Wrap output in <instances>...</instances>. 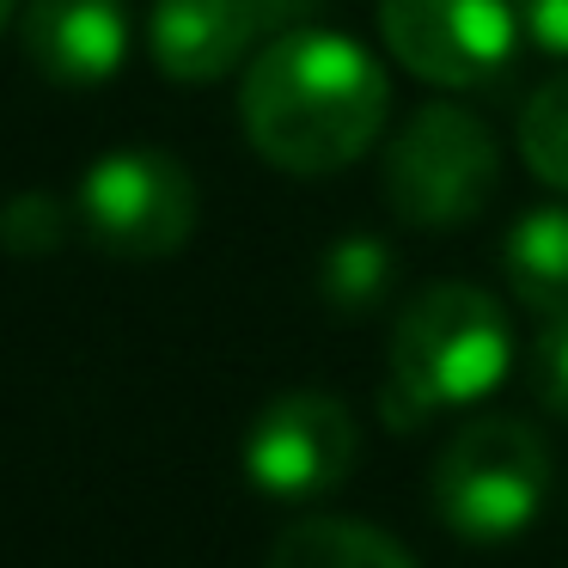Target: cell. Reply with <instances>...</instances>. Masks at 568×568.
Segmentation results:
<instances>
[{"label":"cell","instance_id":"1","mask_svg":"<svg viewBox=\"0 0 568 568\" xmlns=\"http://www.w3.org/2000/svg\"><path fill=\"white\" fill-rule=\"evenodd\" d=\"M392 111V80L355 38L324 26H294L263 43L245 68L239 116L245 141L294 178H331L379 141Z\"/></svg>","mask_w":568,"mask_h":568},{"label":"cell","instance_id":"2","mask_svg":"<svg viewBox=\"0 0 568 568\" xmlns=\"http://www.w3.org/2000/svg\"><path fill=\"white\" fill-rule=\"evenodd\" d=\"M514 331L495 294L470 282H434L397 312L392 367L379 385L385 428H422L428 416L477 404L507 379Z\"/></svg>","mask_w":568,"mask_h":568},{"label":"cell","instance_id":"3","mask_svg":"<svg viewBox=\"0 0 568 568\" xmlns=\"http://www.w3.org/2000/svg\"><path fill=\"white\" fill-rule=\"evenodd\" d=\"M550 495V446L519 416H483L434 458V514L470 544H507Z\"/></svg>","mask_w":568,"mask_h":568},{"label":"cell","instance_id":"4","mask_svg":"<svg viewBox=\"0 0 568 568\" xmlns=\"http://www.w3.org/2000/svg\"><path fill=\"white\" fill-rule=\"evenodd\" d=\"M501 190V148L489 123L458 104L416 111L385 148V202L404 226L453 233L470 226Z\"/></svg>","mask_w":568,"mask_h":568},{"label":"cell","instance_id":"5","mask_svg":"<svg viewBox=\"0 0 568 568\" xmlns=\"http://www.w3.org/2000/svg\"><path fill=\"white\" fill-rule=\"evenodd\" d=\"M74 214L99 251L123 263H160L196 233V178L160 148H116L80 178Z\"/></svg>","mask_w":568,"mask_h":568},{"label":"cell","instance_id":"6","mask_svg":"<svg viewBox=\"0 0 568 568\" xmlns=\"http://www.w3.org/2000/svg\"><path fill=\"white\" fill-rule=\"evenodd\" d=\"M385 50L428 87L483 92L519 55V7L507 0H379Z\"/></svg>","mask_w":568,"mask_h":568},{"label":"cell","instance_id":"7","mask_svg":"<svg viewBox=\"0 0 568 568\" xmlns=\"http://www.w3.org/2000/svg\"><path fill=\"white\" fill-rule=\"evenodd\" d=\"M355 416L331 392H282L275 404H263V416L245 434V477L282 501L331 495L355 470Z\"/></svg>","mask_w":568,"mask_h":568},{"label":"cell","instance_id":"8","mask_svg":"<svg viewBox=\"0 0 568 568\" xmlns=\"http://www.w3.org/2000/svg\"><path fill=\"white\" fill-rule=\"evenodd\" d=\"M312 13V0H160L148 19V50L165 80L209 87L233 74L263 38H282Z\"/></svg>","mask_w":568,"mask_h":568},{"label":"cell","instance_id":"9","mask_svg":"<svg viewBox=\"0 0 568 568\" xmlns=\"http://www.w3.org/2000/svg\"><path fill=\"white\" fill-rule=\"evenodd\" d=\"M26 62L55 87H104L129 62L123 0H26L19 19Z\"/></svg>","mask_w":568,"mask_h":568},{"label":"cell","instance_id":"10","mask_svg":"<svg viewBox=\"0 0 568 568\" xmlns=\"http://www.w3.org/2000/svg\"><path fill=\"white\" fill-rule=\"evenodd\" d=\"M501 270L519 306L538 318H568V209H531L507 226Z\"/></svg>","mask_w":568,"mask_h":568},{"label":"cell","instance_id":"11","mask_svg":"<svg viewBox=\"0 0 568 568\" xmlns=\"http://www.w3.org/2000/svg\"><path fill=\"white\" fill-rule=\"evenodd\" d=\"M270 568H416V556L404 544H392L379 526H367V519L312 514L275 538Z\"/></svg>","mask_w":568,"mask_h":568},{"label":"cell","instance_id":"12","mask_svg":"<svg viewBox=\"0 0 568 568\" xmlns=\"http://www.w3.org/2000/svg\"><path fill=\"white\" fill-rule=\"evenodd\" d=\"M318 294H324V306L343 312V318L373 312L392 294V251H385V239H373V233L336 239L318 263Z\"/></svg>","mask_w":568,"mask_h":568},{"label":"cell","instance_id":"13","mask_svg":"<svg viewBox=\"0 0 568 568\" xmlns=\"http://www.w3.org/2000/svg\"><path fill=\"white\" fill-rule=\"evenodd\" d=\"M519 160L531 165V178L568 190V74L531 92L526 116H519Z\"/></svg>","mask_w":568,"mask_h":568},{"label":"cell","instance_id":"14","mask_svg":"<svg viewBox=\"0 0 568 568\" xmlns=\"http://www.w3.org/2000/svg\"><path fill=\"white\" fill-rule=\"evenodd\" d=\"M68 245V209L50 190H19L0 202V251L7 257H55Z\"/></svg>","mask_w":568,"mask_h":568},{"label":"cell","instance_id":"15","mask_svg":"<svg viewBox=\"0 0 568 568\" xmlns=\"http://www.w3.org/2000/svg\"><path fill=\"white\" fill-rule=\"evenodd\" d=\"M531 392L550 416L568 422V318H544V336L531 343Z\"/></svg>","mask_w":568,"mask_h":568},{"label":"cell","instance_id":"16","mask_svg":"<svg viewBox=\"0 0 568 568\" xmlns=\"http://www.w3.org/2000/svg\"><path fill=\"white\" fill-rule=\"evenodd\" d=\"M519 7V26L538 50L568 55V0H514Z\"/></svg>","mask_w":568,"mask_h":568},{"label":"cell","instance_id":"17","mask_svg":"<svg viewBox=\"0 0 568 568\" xmlns=\"http://www.w3.org/2000/svg\"><path fill=\"white\" fill-rule=\"evenodd\" d=\"M19 13V0H0V31H7V19Z\"/></svg>","mask_w":568,"mask_h":568}]
</instances>
